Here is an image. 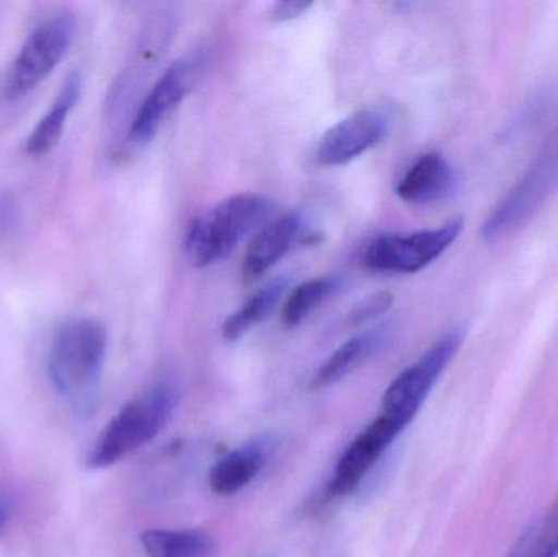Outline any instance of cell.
Masks as SVG:
<instances>
[{"label":"cell","instance_id":"6da1fadb","mask_svg":"<svg viewBox=\"0 0 558 557\" xmlns=\"http://www.w3.org/2000/svg\"><path fill=\"white\" fill-rule=\"evenodd\" d=\"M108 352L104 324L88 317L62 324L52 337L48 375L78 415L94 414Z\"/></svg>","mask_w":558,"mask_h":557},{"label":"cell","instance_id":"7a4b0ae2","mask_svg":"<svg viewBox=\"0 0 558 557\" xmlns=\"http://www.w3.org/2000/svg\"><path fill=\"white\" fill-rule=\"evenodd\" d=\"M275 211L277 203L260 193L228 196L190 222L183 239L186 258L196 268L219 264L248 234L264 228Z\"/></svg>","mask_w":558,"mask_h":557},{"label":"cell","instance_id":"3957f363","mask_svg":"<svg viewBox=\"0 0 558 557\" xmlns=\"http://www.w3.org/2000/svg\"><path fill=\"white\" fill-rule=\"evenodd\" d=\"M179 402L180 389L172 379L157 383L149 391L128 402L95 441L88 453V468L113 467L153 441L169 424Z\"/></svg>","mask_w":558,"mask_h":557},{"label":"cell","instance_id":"277c9868","mask_svg":"<svg viewBox=\"0 0 558 557\" xmlns=\"http://www.w3.org/2000/svg\"><path fill=\"white\" fill-rule=\"evenodd\" d=\"M464 219L405 234H383L364 247L361 262L376 274L412 275L438 261L461 235Z\"/></svg>","mask_w":558,"mask_h":557},{"label":"cell","instance_id":"5b68a950","mask_svg":"<svg viewBox=\"0 0 558 557\" xmlns=\"http://www.w3.org/2000/svg\"><path fill=\"white\" fill-rule=\"evenodd\" d=\"M462 340L464 330L454 327L436 340L413 365L403 370L384 392L383 414L405 428L418 414L439 376L461 349Z\"/></svg>","mask_w":558,"mask_h":557},{"label":"cell","instance_id":"8992f818","mask_svg":"<svg viewBox=\"0 0 558 557\" xmlns=\"http://www.w3.org/2000/svg\"><path fill=\"white\" fill-rule=\"evenodd\" d=\"M558 190V130L547 141L539 156L534 160L523 179L508 193L507 198L497 206L482 228V234L488 241L526 225L544 203Z\"/></svg>","mask_w":558,"mask_h":557},{"label":"cell","instance_id":"52a82bcc","mask_svg":"<svg viewBox=\"0 0 558 557\" xmlns=\"http://www.w3.org/2000/svg\"><path fill=\"white\" fill-rule=\"evenodd\" d=\"M74 29V20L61 13L29 33L7 74L3 85L7 100L25 97L54 71L71 48Z\"/></svg>","mask_w":558,"mask_h":557},{"label":"cell","instance_id":"ba28073f","mask_svg":"<svg viewBox=\"0 0 558 557\" xmlns=\"http://www.w3.org/2000/svg\"><path fill=\"white\" fill-rule=\"evenodd\" d=\"M196 65L193 59H179L157 78L131 120L128 137L134 146L150 143L170 114L185 100L196 82Z\"/></svg>","mask_w":558,"mask_h":557},{"label":"cell","instance_id":"9c48e42d","mask_svg":"<svg viewBox=\"0 0 558 557\" xmlns=\"http://www.w3.org/2000/svg\"><path fill=\"white\" fill-rule=\"evenodd\" d=\"M390 118L376 108H364L325 131L315 147L320 167H338L363 156L389 134Z\"/></svg>","mask_w":558,"mask_h":557},{"label":"cell","instance_id":"30bf717a","mask_svg":"<svg viewBox=\"0 0 558 557\" xmlns=\"http://www.w3.org/2000/svg\"><path fill=\"white\" fill-rule=\"evenodd\" d=\"M402 431V425L384 414L371 422L338 460L328 494L341 497L353 493Z\"/></svg>","mask_w":558,"mask_h":557},{"label":"cell","instance_id":"8fae6325","mask_svg":"<svg viewBox=\"0 0 558 557\" xmlns=\"http://www.w3.org/2000/svg\"><path fill=\"white\" fill-rule=\"evenodd\" d=\"M304 231V216L299 211L284 213L281 218L267 222L258 229L245 251L242 262L244 281H255L277 267L279 262L294 247Z\"/></svg>","mask_w":558,"mask_h":557},{"label":"cell","instance_id":"7c38bea8","mask_svg":"<svg viewBox=\"0 0 558 557\" xmlns=\"http://www.w3.org/2000/svg\"><path fill=\"white\" fill-rule=\"evenodd\" d=\"M458 183V173L449 160L439 153H428L420 156L400 177L396 193L410 205H429L451 198Z\"/></svg>","mask_w":558,"mask_h":557},{"label":"cell","instance_id":"4fadbf2b","mask_svg":"<svg viewBox=\"0 0 558 557\" xmlns=\"http://www.w3.org/2000/svg\"><path fill=\"white\" fill-rule=\"evenodd\" d=\"M389 327H377V329L366 330V332L351 337L315 370L311 379V389L318 391V389L337 385L341 379L356 372L367 360L373 359L389 343Z\"/></svg>","mask_w":558,"mask_h":557},{"label":"cell","instance_id":"5bb4252c","mask_svg":"<svg viewBox=\"0 0 558 557\" xmlns=\"http://www.w3.org/2000/svg\"><path fill=\"white\" fill-rule=\"evenodd\" d=\"M268 460V445L251 441L231 451L209 471V487L218 496H234L247 487L264 470Z\"/></svg>","mask_w":558,"mask_h":557},{"label":"cell","instance_id":"9a60e30c","mask_svg":"<svg viewBox=\"0 0 558 557\" xmlns=\"http://www.w3.org/2000/svg\"><path fill=\"white\" fill-rule=\"evenodd\" d=\"M81 94V74H78V72H72V74L65 78L58 97L54 98L49 110L43 114L41 120L33 128L32 134H29L28 140H26L25 153L28 154V156H46V154L51 153V150L58 146L62 134H64L69 114H71V111L74 110L75 105H77Z\"/></svg>","mask_w":558,"mask_h":557},{"label":"cell","instance_id":"2e32d148","mask_svg":"<svg viewBox=\"0 0 558 557\" xmlns=\"http://www.w3.org/2000/svg\"><path fill=\"white\" fill-rule=\"evenodd\" d=\"M286 288H288L286 278H277L247 298L244 304L239 306L222 324L221 334L226 342H238L242 337L247 336L254 327L264 323L282 300Z\"/></svg>","mask_w":558,"mask_h":557},{"label":"cell","instance_id":"e0dca14e","mask_svg":"<svg viewBox=\"0 0 558 557\" xmlns=\"http://www.w3.org/2000/svg\"><path fill=\"white\" fill-rule=\"evenodd\" d=\"M147 557H215L216 543L203 530H147L141 535Z\"/></svg>","mask_w":558,"mask_h":557},{"label":"cell","instance_id":"ac0fdd59","mask_svg":"<svg viewBox=\"0 0 558 557\" xmlns=\"http://www.w3.org/2000/svg\"><path fill=\"white\" fill-rule=\"evenodd\" d=\"M338 287L340 283L333 277L312 278L298 284L282 303L281 323L288 329L298 327L314 311H317L338 290Z\"/></svg>","mask_w":558,"mask_h":557},{"label":"cell","instance_id":"d6986e66","mask_svg":"<svg viewBox=\"0 0 558 557\" xmlns=\"http://www.w3.org/2000/svg\"><path fill=\"white\" fill-rule=\"evenodd\" d=\"M507 557H558V507L524 530Z\"/></svg>","mask_w":558,"mask_h":557},{"label":"cell","instance_id":"ffe728a7","mask_svg":"<svg viewBox=\"0 0 558 557\" xmlns=\"http://www.w3.org/2000/svg\"><path fill=\"white\" fill-rule=\"evenodd\" d=\"M392 294L387 291H379V293L371 294L366 300L361 301L360 304L354 306L350 314L351 326H361V324L369 323L376 317L383 316L384 313L392 306Z\"/></svg>","mask_w":558,"mask_h":557},{"label":"cell","instance_id":"44dd1931","mask_svg":"<svg viewBox=\"0 0 558 557\" xmlns=\"http://www.w3.org/2000/svg\"><path fill=\"white\" fill-rule=\"evenodd\" d=\"M311 2H298V0H286V2H277L271 5L268 16L271 22L284 23L299 19L311 9Z\"/></svg>","mask_w":558,"mask_h":557},{"label":"cell","instance_id":"7402d4cb","mask_svg":"<svg viewBox=\"0 0 558 557\" xmlns=\"http://www.w3.org/2000/svg\"><path fill=\"white\" fill-rule=\"evenodd\" d=\"M10 513H12V504H10L9 497L0 494V530L9 522Z\"/></svg>","mask_w":558,"mask_h":557}]
</instances>
